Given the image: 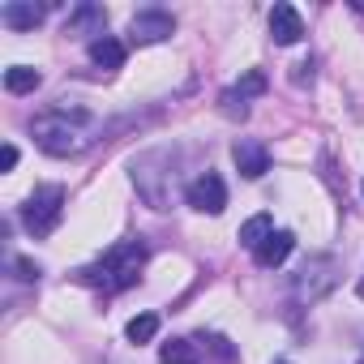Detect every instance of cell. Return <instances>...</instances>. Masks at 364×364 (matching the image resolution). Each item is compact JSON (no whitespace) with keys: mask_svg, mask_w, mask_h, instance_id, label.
<instances>
[{"mask_svg":"<svg viewBox=\"0 0 364 364\" xmlns=\"http://www.w3.org/2000/svg\"><path fill=\"white\" fill-rule=\"evenodd\" d=\"M159 360L163 364H198V347L185 343V338H176V343H163L159 347Z\"/></svg>","mask_w":364,"mask_h":364,"instance_id":"15","label":"cell"},{"mask_svg":"<svg viewBox=\"0 0 364 364\" xmlns=\"http://www.w3.org/2000/svg\"><path fill=\"white\" fill-rule=\"evenodd\" d=\"M39 82H43V77H39V69H31V65H14V69H5V90H9V95H31Z\"/></svg>","mask_w":364,"mask_h":364,"instance_id":"12","label":"cell"},{"mask_svg":"<svg viewBox=\"0 0 364 364\" xmlns=\"http://www.w3.org/2000/svg\"><path fill=\"white\" fill-rule=\"evenodd\" d=\"M31 133H35L39 150H48V154H56V159L82 154V150L90 146V137H86L77 124H69V116H60V112H52V116H39V120L31 124Z\"/></svg>","mask_w":364,"mask_h":364,"instance_id":"2","label":"cell"},{"mask_svg":"<svg viewBox=\"0 0 364 364\" xmlns=\"http://www.w3.org/2000/svg\"><path fill=\"white\" fill-rule=\"evenodd\" d=\"M90 60H95L99 69H120V65H124V43L112 39V35H99V39L90 43Z\"/></svg>","mask_w":364,"mask_h":364,"instance_id":"10","label":"cell"},{"mask_svg":"<svg viewBox=\"0 0 364 364\" xmlns=\"http://www.w3.org/2000/svg\"><path fill=\"white\" fill-rule=\"evenodd\" d=\"M185 198H189V206L202 210V215H223V210H228V185H223V176H215V171L198 176Z\"/></svg>","mask_w":364,"mask_h":364,"instance_id":"4","label":"cell"},{"mask_svg":"<svg viewBox=\"0 0 364 364\" xmlns=\"http://www.w3.org/2000/svg\"><path fill=\"white\" fill-rule=\"evenodd\" d=\"M124 334H129V343H150V338L159 334V313H137V317L124 326Z\"/></svg>","mask_w":364,"mask_h":364,"instance_id":"14","label":"cell"},{"mask_svg":"<svg viewBox=\"0 0 364 364\" xmlns=\"http://www.w3.org/2000/svg\"><path fill=\"white\" fill-rule=\"evenodd\" d=\"M291 249H296V236L279 228V232H270V240H266L253 257H257V266H262V270H274V266H283V262L291 257Z\"/></svg>","mask_w":364,"mask_h":364,"instance_id":"9","label":"cell"},{"mask_svg":"<svg viewBox=\"0 0 364 364\" xmlns=\"http://www.w3.org/2000/svg\"><path fill=\"white\" fill-rule=\"evenodd\" d=\"M43 5H35V0H9L5 9H0V22H5L9 31H35L43 22Z\"/></svg>","mask_w":364,"mask_h":364,"instance_id":"7","label":"cell"},{"mask_svg":"<svg viewBox=\"0 0 364 364\" xmlns=\"http://www.w3.org/2000/svg\"><path fill=\"white\" fill-rule=\"evenodd\" d=\"M236 167H240V176H249V180H262L266 171H270V154H266V146L262 141H236Z\"/></svg>","mask_w":364,"mask_h":364,"instance_id":"8","label":"cell"},{"mask_svg":"<svg viewBox=\"0 0 364 364\" xmlns=\"http://www.w3.org/2000/svg\"><path fill=\"white\" fill-rule=\"evenodd\" d=\"M279 364H287V360H279Z\"/></svg>","mask_w":364,"mask_h":364,"instance_id":"19","label":"cell"},{"mask_svg":"<svg viewBox=\"0 0 364 364\" xmlns=\"http://www.w3.org/2000/svg\"><path fill=\"white\" fill-rule=\"evenodd\" d=\"M360 364H364V355H360Z\"/></svg>","mask_w":364,"mask_h":364,"instance_id":"20","label":"cell"},{"mask_svg":"<svg viewBox=\"0 0 364 364\" xmlns=\"http://www.w3.org/2000/svg\"><path fill=\"white\" fill-rule=\"evenodd\" d=\"M14 270H18V279H39V266L31 257H14Z\"/></svg>","mask_w":364,"mask_h":364,"instance_id":"17","label":"cell"},{"mask_svg":"<svg viewBox=\"0 0 364 364\" xmlns=\"http://www.w3.org/2000/svg\"><path fill=\"white\" fill-rule=\"evenodd\" d=\"M176 31V22H171V14H159V9H146V14H133V22H129V35L137 39V43H163L167 35Z\"/></svg>","mask_w":364,"mask_h":364,"instance_id":"5","label":"cell"},{"mask_svg":"<svg viewBox=\"0 0 364 364\" xmlns=\"http://www.w3.org/2000/svg\"><path fill=\"white\" fill-rule=\"evenodd\" d=\"M65 215V189L60 185H48V189H35L22 206V223L31 236H48Z\"/></svg>","mask_w":364,"mask_h":364,"instance_id":"3","label":"cell"},{"mask_svg":"<svg viewBox=\"0 0 364 364\" xmlns=\"http://www.w3.org/2000/svg\"><path fill=\"white\" fill-rule=\"evenodd\" d=\"M257 95H266V73L249 69V73H245V77H240V82H236L228 95H223V99H228V103H236V99L245 103V99H257Z\"/></svg>","mask_w":364,"mask_h":364,"instance_id":"13","label":"cell"},{"mask_svg":"<svg viewBox=\"0 0 364 364\" xmlns=\"http://www.w3.org/2000/svg\"><path fill=\"white\" fill-rule=\"evenodd\" d=\"M270 232H274L270 215H253L249 223H240V236H236V240H240L245 249H253V253H257V249H262V245L270 240Z\"/></svg>","mask_w":364,"mask_h":364,"instance_id":"11","label":"cell"},{"mask_svg":"<svg viewBox=\"0 0 364 364\" xmlns=\"http://www.w3.org/2000/svg\"><path fill=\"white\" fill-rule=\"evenodd\" d=\"M103 22H107V18H103V9H95V5H82V9L69 18L65 35H86V26H99V31H103Z\"/></svg>","mask_w":364,"mask_h":364,"instance_id":"16","label":"cell"},{"mask_svg":"<svg viewBox=\"0 0 364 364\" xmlns=\"http://www.w3.org/2000/svg\"><path fill=\"white\" fill-rule=\"evenodd\" d=\"M141 266H146V245L141 240H120L95 266L82 270V283L103 287V291H124V287H133L141 279Z\"/></svg>","mask_w":364,"mask_h":364,"instance_id":"1","label":"cell"},{"mask_svg":"<svg viewBox=\"0 0 364 364\" xmlns=\"http://www.w3.org/2000/svg\"><path fill=\"white\" fill-rule=\"evenodd\" d=\"M300 35H304V22H300L296 5H274L270 9V39L279 48H291V43H300Z\"/></svg>","mask_w":364,"mask_h":364,"instance_id":"6","label":"cell"},{"mask_svg":"<svg viewBox=\"0 0 364 364\" xmlns=\"http://www.w3.org/2000/svg\"><path fill=\"white\" fill-rule=\"evenodd\" d=\"M14 167H18V146L9 141V146H5V154H0V171H14Z\"/></svg>","mask_w":364,"mask_h":364,"instance_id":"18","label":"cell"}]
</instances>
